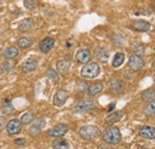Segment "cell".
<instances>
[{"mask_svg":"<svg viewBox=\"0 0 155 149\" xmlns=\"http://www.w3.org/2000/svg\"><path fill=\"white\" fill-rule=\"evenodd\" d=\"M101 137L109 144H118L122 140L120 131L117 127H107L101 134Z\"/></svg>","mask_w":155,"mask_h":149,"instance_id":"obj_1","label":"cell"},{"mask_svg":"<svg viewBox=\"0 0 155 149\" xmlns=\"http://www.w3.org/2000/svg\"><path fill=\"white\" fill-rule=\"evenodd\" d=\"M100 135V130L96 125H84L79 130V136L85 141H92Z\"/></svg>","mask_w":155,"mask_h":149,"instance_id":"obj_2","label":"cell"},{"mask_svg":"<svg viewBox=\"0 0 155 149\" xmlns=\"http://www.w3.org/2000/svg\"><path fill=\"white\" fill-rule=\"evenodd\" d=\"M100 73V66L97 62H90L87 65H84V67L80 71V75L85 79H93L97 78Z\"/></svg>","mask_w":155,"mask_h":149,"instance_id":"obj_3","label":"cell"},{"mask_svg":"<svg viewBox=\"0 0 155 149\" xmlns=\"http://www.w3.org/2000/svg\"><path fill=\"white\" fill-rule=\"evenodd\" d=\"M94 108V101L91 98H85L73 106V110L75 112H88Z\"/></svg>","mask_w":155,"mask_h":149,"instance_id":"obj_4","label":"cell"},{"mask_svg":"<svg viewBox=\"0 0 155 149\" xmlns=\"http://www.w3.org/2000/svg\"><path fill=\"white\" fill-rule=\"evenodd\" d=\"M129 67H130V69H133V71H141L142 68H143V66H144V61H143V58H142V56H138V55H135V54H133V55H130L129 57Z\"/></svg>","mask_w":155,"mask_h":149,"instance_id":"obj_5","label":"cell"},{"mask_svg":"<svg viewBox=\"0 0 155 149\" xmlns=\"http://www.w3.org/2000/svg\"><path fill=\"white\" fill-rule=\"evenodd\" d=\"M44 125H45V121H44L43 118L35 119V121L31 123V127L29 128V134H30V136H32V137L37 136L39 132L42 131V129L44 128Z\"/></svg>","mask_w":155,"mask_h":149,"instance_id":"obj_6","label":"cell"},{"mask_svg":"<svg viewBox=\"0 0 155 149\" xmlns=\"http://www.w3.org/2000/svg\"><path fill=\"white\" fill-rule=\"evenodd\" d=\"M68 132V127L66 125V124H56L55 127H53L51 129H49L48 130V134H49V136H51V137H56V138H60L61 136H63V135H66Z\"/></svg>","mask_w":155,"mask_h":149,"instance_id":"obj_7","label":"cell"},{"mask_svg":"<svg viewBox=\"0 0 155 149\" xmlns=\"http://www.w3.org/2000/svg\"><path fill=\"white\" fill-rule=\"evenodd\" d=\"M138 135L144 140H155V128L152 125H142L138 129Z\"/></svg>","mask_w":155,"mask_h":149,"instance_id":"obj_8","label":"cell"},{"mask_svg":"<svg viewBox=\"0 0 155 149\" xmlns=\"http://www.w3.org/2000/svg\"><path fill=\"white\" fill-rule=\"evenodd\" d=\"M21 127H23V124L20 123V121H18V119H11L6 124V130H7L8 135H17L21 130Z\"/></svg>","mask_w":155,"mask_h":149,"instance_id":"obj_9","label":"cell"},{"mask_svg":"<svg viewBox=\"0 0 155 149\" xmlns=\"http://www.w3.org/2000/svg\"><path fill=\"white\" fill-rule=\"evenodd\" d=\"M68 100V93L64 91V90H58L56 93L54 94V99H53V103L55 106L61 108L66 104V101Z\"/></svg>","mask_w":155,"mask_h":149,"instance_id":"obj_10","label":"cell"},{"mask_svg":"<svg viewBox=\"0 0 155 149\" xmlns=\"http://www.w3.org/2000/svg\"><path fill=\"white\" fill-rule=\"evenodd\" d=\"M54 45H55V39L54 38L45 37L39 42V50L43 54H48L50 50H53Z\"/></svg>","mask_w":155,"mask_h":149,"instance_id":"obj_11","label":"cell"},{"mask_svg":"<svg viewBox=\"0 0 155 149\" xmlns=\"http://www.w3.org/2000/svg\"><path fill=\"white\" fill-rule=\"evenodd\" d=\"M37 67H38V62H37L36 58H28V60H25L23 62L21 71L24 73H32V72H35L37 69Z\"/></svg>","mask_w":155,"mask_h":149,"instance_id":"obj_12","label":"cell"},{"mask_svg":"<svg viewBox=\"0 0 155 149\" xmlns=\"http://www.w3.org/2000/svg\"><path fill=\"white\" fill-rule=\"evenodd\" d=\"M75 58H77V61L79 63H81V65H87V63H90V61H91V53H90L87 49L81 48V49H79L77 51Z\"/></svg>","mask_w":155,"mask_h":149,"instance_id":"obj_13","label":"cell"},{"mask_svg":"<svg viewBox=\"0 0 155 149\" xmlns=\"http://www.w3.org/2000/svg\"><path fill=\"white\" fill-rule=\"evenodd\" d=\"M131 28L138 32H147L150 30V24L143 19H138V20H134L131 23Z\"/></svg>","mask_w":155,"mask_h":149,"instance_id":"obj_14","label":"cell"},{"mask_svg":"<svg viewBox=\"0 0 155 149\" xmlns=\"http://www.w3.org/2000/svg\"><path fill=\"white\" fill-rule=\"evenodd\" d=\"M123 111H115L112 112V113H110L107 117H106V119H105V123L107 124V125H114V124H116L117 122H119L122 118H123Z\"/></svg>","mask_w":155,"mask_h":149,"instance_id":"obj_15","label":"cell"},{"mask_svg":"<svg viewBox=\"0 0 155 149\" xmlns=\"http://www.w3.org/2000/svg\"><path fill=\"white\" fill-rule=\"evenodd\" d=\"M71 68V61L69 60H61L56 65V72L60 74H66Z\"/></svg>","mask_w":155,"mask_h":149,"instance_id":"obj_16","label":"cell"},{"mask_svg":"<svg viewBox=\"0 0 155 149\" xmlns=\"http://www.w3.org/2000/svg\"><path fill=\"white\" fill-rule=\"evenodd\" d=\"M141 98H142V100H144L147 103L155 101V87H150V88L144 90L141 93Z\"/></svg>","mask_w":155,"mask_h":149,"instance_id":"obj_17","label":"cell"},{"mask_svg":"<svg viewBox=\"0 0 155 149\" xmlns=\"http://www.w3.org/2000/svg\"><path fill=\"white\" fill-rule=\"evenodd\" d=\"M103 88H104L103 82H94V84H92L91 86H88V88H87V94H88L90 97H93V95H96V94L100 93V92L103 91Z\"/></svg>","mask_w":155,"mask_h":149,"instance_id":"obj_18","label":"cell"},{"mask_svg":"<svg viewBox=\"0 0 155 149\" xmlns=\"http://www.w3.org/2000/svg\"><path fill=\"white\" fill-rule=\"evenodd\" d=\"M32 28H34V19H31V18L23 19L19 23V25H18V29H19V31H21V32L29 31V30H31Z\"/></svg>","mask_w":155,"mask_h":149,"instance_id":"obj_19","label":"cell"},{"mask_svg":"<svg viewBox=\"0 0 155 149\" xmlns=\"http://www.w3.org/2000/svg\"><path fill=\"white\" fill-rule=\"evenodd\" d=\"M15 69V65L10 61H4L0 63V74H8Z\"/></svg>","mask_w":155,"mask_h":149,"instance_id":"obj_20","label":"cell"},{"mask_svg":"<svg viewBox=\"0 0 155 149\" xmlns=\"http://www.w3.org/2000/svg\"><path fill=\"white\" fill-rule=\"evenodd\" d=\"M18 55H19V50L15 45H11V47L6 48L5 51H4V56L6 58H15V57H17Z\"/></svg>","mask_w":155,"mask_h":149,"instance_id":"obj_21","label":"cell"},{"mask_svg":"<svg viewBox=\"0 0 155 149\" xmlns=\"http://www.w3.org/2000/svg\"><path fill=\"white\" fill-rule=\"evenodd\" d=\"M124 60H125V55L123 53H116L114 56V60H112V67L114 68L120 67L124 63Z\"/></svg>","mask_w":155,"mask_h":149,"instance_id":"obj_22","label":"cell"},{"mask_svg":"<svg viewBox=\"0 0 155 149\" xmlns=\"http://www.w3.org/2000/svg\"><path fill=\"white\" fill-rule=\"evenodd\" d=\"M96 54H97L98 60H100V61H103V62L107 61V60H109V56H110V53H109V50H107L106 48H98Z\"/></svg>","mask_w":155,"mask_h":149,"instance_id":"obj_23","label":"cell"},{"mask_svg":"<svg viewBox=\"0 0 155 149\" xmlns=\"http://www.w3.org/2000/svg\"><path fill=\"white\" fill-rule=\"evenodd\" d=\"M110 87H111V90H112L114 92L119 93V92H122L123 88H124V82H123L122 80H114V81L110 84Z\"/></svg>","mask_w":155,"mask_h":149,"instance_id":"obj_24","label":"cell"},{"mask_svg":"<svg viewBox=\"0 0 155 149\" xmlns=\"http://www.w3.org/2000/svg\"><path fill=\"white\" fill-rule=\"evenodd\" d=\"M53 148L54 149H69V144L66 140L58 138L53 142Z\"/></svg>","mask_w":155,"mask_h":149,"instance_id":"obj_25","label":"cell"},{"mask_svg":"<svg viewBox=\"0 0 155 149\" xmlns=\"http://www.w3.org/2000/svg\"><path fill=\"white\" fill-rule=\"evenodd\" d=\"M34 122V114L31 112H25L20 116V123L24 125H28Z\"/></svg>","mask_w":155,"mask_h":149,"instance_id":"obj_26","label":"cell"},{"mask_svg":"<svg viewBox=\"0 0 155 149\" xmlns=\"http://www.w3.org/2000/svg\"><path fill=\"white\" fill-rule=\"evenodd\" d=\"M17 43H18V47H19V48H21V49H26V48L31 47V44H32V38L20 37Z\"/></svg>","mask_w":155,"mask_h":149,"instance_id":"obj_27","label":"cell"},{"mask_svg":"<svg viewBox=\"0 0 155 149\" xmlns=\"http://www.w3.org/2000/svg\"><path fill=\"white\" fill-rule=\"evenodd\" d=\"M143 111H144L146 114H148V116H154L155 114V101L148 103V104L146 105V108H144Z\"/></svg>","mask_w":155,"mask_h":149,"instance_id":"obj_28","label":"cell"},{"mask_svg":"<svg viewBox=\"0 0 155 149\" xmlns=\"http://www.w3.org/2000/svg\"><path fill=\"white\" fill-rule=\"evenodd\" d=\"M47 76H48L53 82H56L58 80V72H56L55 69H53V68H48V71H47Z\"/></svg>","mask_w":155,"mask_h":149,"instance_id":"obj_29","label":"cell"},{"mask_svg":"<svg viewBox=\"0 0 155 149\" xmlns=\"http://www.w3.org/2000/svg\"><path fill=\"white\" fill-rule=\"evenodd\" d=\"M15 111V108L12 106V104H11V101H5V104H4V109H2V112L5 113V114H11L12 112Z\"/></svg>","mask_w":155,"mask_h":149,"instance_id":"obj_30","label":"cell"},{"mask_svg":"<svg viewBox=\"0 0 155 149\" xmlns=\"http://www.w3.org/2000/svg\"><path fill=\"white\" fill-rule=\"evenodd\" d=\"M134 51H135V55L141 56L144 53V45L142 43H137L134 45Z\"/></svg>","mask_w":155,"mask_h":149,"instance_id":"obj_31","label":"cell"},{"mask_svg":"<svg viewBox=\"0 0 155 149\" xmlns=\"http://www.w3.org/2000/svg\"><path fill=\"white\" fill-rule=\"evenodd\" d=\"M24 6L26 8H34L36 6V1H32V0H25L24 1Z\"/></svg>","mask_w":155,"mask_h":149,"instance_id":"obj_32","label":"cell"},{"mask_svg":"<svg viewBox=\"0 0 155 149\" xmlns=\"http://www.w3.org/2000/svg\"><path fill=\"white\" fill-rule=\"evenodd\" d=\"M87 88H88V86H87V84H86L85 81L78 84V91H81V92H82V91H85V90L87 91Z\"/></svg>","mask_w":155,"mask_h":149,"instance_id":"obj_33","label":"cell"},{"mask_svg":"<svg viewBox=\"0 0 155 149\" xmlns=\"http://www.w3.org/2000/svg\"><path fill=\"white\" fill-rule=\"evenodd\" d=\"M6 127V122H5V117H0V132L4 130V128Z\"/></svg>","mask_w":155,"mask_h":149,"instance_id":"obj_34","label":"cell"},{"mask_svg":"<svg viewBox=\"0 0 155 149\" xmlns=\"http://www.w3.org/2000/svg\"><path fill=\"white\" fill-rule=\"evenodd\" d=\"M24 143H25L24 138H16L15 140V144H24Z\"/></svg>","mask_w":155,"mask_h":149,"instance_id":"obj_35","label":"cell"},{"mask_svg":"<svg viewBox=\"0 0 155 149\" xmlns=\"http://www.w3.org/2000/svg\"><path fill=\"white\" fill-rule=\"evenodd\" d=\"M114 108H115V104H111V105L109 106V111H111V110H112Z\"/></svg>","mask_w":155,"mask_h":149,"instance_id":"obj_36","label":"cell"},{"mask_svg":"<svg viewBox=\"0 0 155 149\" xmlns=\"http://www.w3.org/2000/svg\"><path fill=\"white\" fill-rule=\"evenodd\" d=\"M98 149H110V148H109V147H106V146H100Z\"/></svg>","mask_w":155,"mask_h":149,"instance_id":"obj_37","label":"cell"},{"mask_svg":"<svg viewBox=\"0 0 155 149\" xmlns=\"http://www.w3.org/2000/svg\"><path fill=\"white\" fill-rule=\"evenodd\" d=\"M154 50H155V47H154Z\"/></svg>","mask_w":155,"mask_h":149,"instance_id":"obj_38","label":"cell"},{"mask_svg":"<svg viewBox=\"0 0 155 149\" xmlns=\"http://www.w3.org/2000/svg\"><path fill=\"white\" fill-rule=\"evenodd\" d=\"M142 149H144V148H142Z\"/></svg>","mask_w":155,"mask_h":149,"instance_id":"obj_39","label":"cell"}]
</instances>
